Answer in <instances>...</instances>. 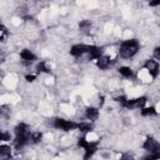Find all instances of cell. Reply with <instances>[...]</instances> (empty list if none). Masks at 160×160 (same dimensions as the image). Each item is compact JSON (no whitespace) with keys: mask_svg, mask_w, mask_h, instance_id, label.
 Masks as SVG:
<instances>
[{"mask_svg":"<svg viewBox=\"0 0 160 160\" xmlns=\"http://www.w3.org/2000/svg\"><path fill=\"white\" fill-rule=\"evenodd\" d=\"M139 50V42L136 39H130L126 40L121 44L120 46V55L125 59H129L131 56H134Z\"/></svg>","mask_w":160,"mask_h":160,"instance_id":"1","label":"cell"},{"mask_svg":"<svg viewBox=\"0 0 160 160\" xmlns=\"http://www.w3.org/2000/svg\"><path fill=\"white\" fill-rule=\"evenodd\" d=\"M78 145H79L80 148H84V149H85V155H84V158H85V159L90 158V156L96 151V146H98V144H96V142H90V141H88V140H86V139H84V138L79 139Z\"/></svg>","mask_w":160,"mask_h":160,"instance_id":"2","label":"cell"},{"mask_svg":"<svg viewBox=\"0 0 160 160\" xmlns=\"http://www.w3.org/2000/svg\"><path fill=\"white\" fill-rule=\"evenodd\" d=\"M78 125L79 124L70 121V120H64V119H55L54 120V126L56 129H61L64 131H70L72 129H78Z\"/></svg>","mask_w":160,"mask_h":160,"instance_id":"3","label":"cell"},{"mask_svg":"<svg viewBox=\"0 0 160 160\" xmlns=\"http://www.w3.org/2000/svg\"><path fill=\"white\" fill-rule=\"evenodd\" d=\"M145 102H146V98L141 96V98H138V99L126 100L125 102H122V105L128 109H138V108H142Z\"/></svg>","mask_w":160,"mask_h":160,"instance_id":"4","label":"cell"},{"mask_svg":"<svg viewBox=\"0 0 160 160\" xmlns=\"http://www.w3.org/2000/svg\"><path fill=\"white\" fill-rule=\"evenodd\" d=\"M144 68L149 71V74H150L152 78H156V76H158V74H159V64H158V61H155L154 59L146 60Z\"/></svg>","mask_w":160,"mask_h":160,"instance_id":"5","label":"cell"},{"mask_svg":"<svg viewBox=\"0 0 160 160\" xmlns=\"http://www.w3.org/2000/svg\"><path fill=\"white\" fill-rule=\"evenodd\" d=\"M142 146H144L145 150H148L150 152H158V151H160V144L155 139H152V138H148L145 140V142H144Z\"/></svg>","mask_w":160,"mask_h":160,"instance_id":"6","label":"cell"},{"mask_svg":"<svg viewBox=\"0 0 160 160\" xmlns=\"http://www.w3.org/2000/svg\"><path fill=\"white\" fill-rule=\"evenodd\" d=\"M89 50V46L88 45H84V44H78V45H74L70 50V54L74 55V56H81L82 54L88 52Z\"/></svg>","mask_w":160,"mask_h":160,"instance_id":"7","label":"cell"},{"mask_svg":"<svg viewBox=\"0 0 160 160\" xmlns=\"http://www.w3.org/2000/svg\"><path fill=\"white\" fill-rule=\"evenodd\" d=\"M88 52L90 54V58H91V59H96V60H98V59L101 56V49L98 48V46H94V45H90V46H89Z\"/></svg>","mask_w":160,"mask_h":160,"instance_id":"8","label":"cell"},{"mask_svg":"<svg viewBox=\"0 0 160 160\" xmlns=\"http://www.w3.org/2000/svg\"><path fill=\"white\" fill-rule=\"evenodd\" d=\"M20 58H21L22 60H26V61H34V60H36V56H35L30 50H28V49H24V50L20 52Z\"/></svg>","mask_w":160,"mask_h":160,"instance_id":"9","label":"cell"},{"mask_svg":"<svg viewBox=\"0 0 160 160\" xmlns=\"http://www.w3.org/2000/svg\"><path fill=\"white\" fill-rule=\"evenodd\" d=\"M96 64H98V68L100 70H105V69H108L110 66V60L106 56H100L98 59V62Z\"/></svg>","mask_w":160,"mask_h":160,"instance_id":"10","label":"cell"},{"mask_svg":"<svg viewBox=\"0 0 160 160\" xmlns=\"http://www.w3.org/2000/svg\"><path fill=\"white\" fill-rule=\"evenodd\" d=\"M99 116V111L95 108H88L86 109V118L90 120H96Z\"/></svg>","mask_w":160,"mask_h":160,"instance_id":"11","label":"cell"},{"mask_svg":"<svg viewBox=\"0 0 160 160\" xmlns=\"http://www.w3.org/2000/svg\"><path fill=\"white\" fill-rule=\"evenodd\" d=\"M25 132H29V128H28L26 124L21 122V124H19V125L15 128V134H16V135H21V134H25Z\"/></svg>","mask_w":160,"mask_h":160,"instance_id":"12","label":"cell"},{"mask_svg":"<svg viewBox=\"0 0 160 160\" xmlns=\"http://www.w3.org/2000/svg\"><path fill=\"white\" fill-rule=\"evenodd\" d=\"M119 72H120L124 78H128V79L132 76V71H131V69L128 68V66H121V68L119 69Z\"/></svg>","mask_w":160,"mask_h":160,"instance_id":"13","label":"cell"},{"mask_svg":"<svg viewBox=\"0 0 160 160\" xmlns=\"http://www.w3.org/2000/svg\"><path fill=\"white\" fill-rule=\"evenodd\" d=\"M78 129L80 131H82V132H89V131L92 130V125L91 124H86V122H80L78 125Z\"/></svg>","mask_w":160,"mask_h":160,"instance_id":"14","label":"cell"},{"mask_svg":"<svg viewBox=\"0 0 160 160\" xmlns=\"http://www.w3.org/2000/svg\"><path fill=\"white\" fill-rule=\"evenodd\" d=\"M36 71L38 72H50V69L46 66V64L44 61H40L38 65H36Z\"/></svg>","mask_w":160,"mask_h":160,"instance_id":"15","label":"cell"},{"mask_svg":"<svg viewBox=\"0 0 160 160\" xmlns=\"http://www.w3.org/2000/svg\"><path fill=\"white\" fill-rule=\"evenodd\" d=\"M90 26H91V22H90L89 20H82V21H80V24H79V28H80V30H82V31H89V30H90Z\"/></svg>","mask_w":160,"mask_h":160,"instance_id":"16","label":"cell"},{"mask_svg":"<svg viewBox=\"0 0 160 160\" xmlns=\"http://www.w3.org/2000/svg\"><path fill=\"white\" fill-rule=\"evenodd\" d=\"M141 114H142L144 116L155 115V114H156V110H155V108H152V106H150V108H144V109H141Z\"/></svg>","mask_w":160,"mask_h":160,"instance_id":"17","label":"cell"},{"mask_svg":"<svg viewBox=\"0 0 160 160\" xmlns=\"http://www.w3.org/2000/svg\"><path fill=\"white\" fill-rule=\"evenodd\" d=\"M41 138H42V134L38 131V132H32V134H31V138H30V139H31V142L36 144V142H39V141L41 140Z\"/></svg>","mask_w":160,"mask_h":160,"instance_id":"18","label":"cell"},{"mask_svg":"<svg viewBox=\"0 0 160 160\" xmlns=\"http://www.w3.org/2000/svg\"><path fill=\"white\" fill-rule=\"evenodd\" d=\"M0 155L1 156H4V155H6V156H9L10 155V148H8V146H0Z\"/></svg>","mask_w":160,"mask_h":160,"instance_id":"19","label":"cell"},{"mask_svg":"<svg viewBox=\"0 0 160 160\" xmlns=\"http://www.w3.org/2000/svg\"><path fill=\"white\" fill-rule=\"evenodd\" d=\"M0 31H1V40L4 41V40H5V38H6V34H8V30H6V28H5L4 25H2V26H1V30H0Z\"/></svg>","mask_w":160,"mask_h":160,"instance_id":"20","label":"cell"},{"mask_svg":"<svg viewBox=\"0 0 160 160\" xmlns=\"http://www.w3.org/2000/svg\"><path fill=\"white\" fill-rule=\"evenodd\" d=\"M150 6H159L160 5V0H149Z\"/></svg>","mask_w":160,"mask_h":160,"instance_id":"21","label":"cell"},{"mask_svg":"<svg viewBox=\"0 0 160 160\" xmlns=\"http://www.w3.org/2000/svg\"><path fill=\"white\" fill-rule=\"evenodd\" d=\"M25 79H26L29 82H31V81H34V80L36 79V75H32V74H31V75H26Z\"/></svg>","mask_w":160,"mask_h":160,"instance_id":"22","label":"cell"},{"mask_svg":"<svg viewBox=\"0 0 160 160\" xmlns=\"http://www.w3.org/2000/svg\"><path fill=\"white\" fill-rule=\"evenodd\" d=\"M126 100H128V99H126V96H125V95H121V96H118V98H116V101H119V102H121V104H122V102H125Z\"/></svg>","mask_w":160,"mask_h":160,"instance_id":"23","label":"cell"},{"mask_svg":"<svg viewBox=\"0 0 160 160\" xmlns=\"http://www.w3.org/2000/svg\"><path fill=\"white\" fill-rule=\"evenodd\" d=\"M154 55H155V58L160 59V46H159V48H156V49L154 50Z\"/></svg>","mask_w":160,"mask_h":160,"instance_id":"24","label":"cell"},{"mask_svg":"<svg viewBox=\"0 0 160 160\" xmlns=\"http://www.w3.org/2000/svg\"><path fill=\"white\" fill-rule=\"evenodd\" d=\"M9 139H10V136H9L8 134H5V132L1 134V140H2V141H6V140H9Z\"/></svg>","mask_w":160,"mask_h":160,"instance_id":"25","label":"cell"}]
</instances>
